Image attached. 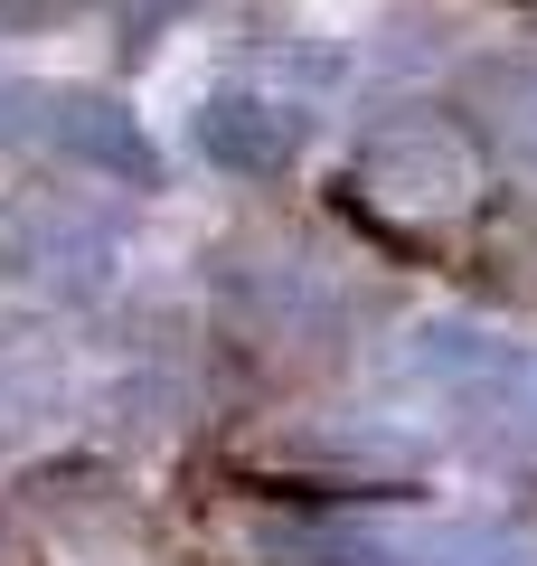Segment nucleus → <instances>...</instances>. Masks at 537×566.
Returning <instances> with one entry per match:
<instances>
[{
    "label": "nucleus",
    "instance_id": "1",
    "mask_svg": "<svg viewBox=\"0 0 537 566\" xmlns=\"http://www.w3.org/2000/svg\"><path fill=\"white\" fill-rule=\"evenodd\" d=\"M199 142L218 161H283L293 151V123L274 104H218V114H199Z\"/></svg>",
    "mask_w": 537,
    "mask_h": 566
}]
</instances>
